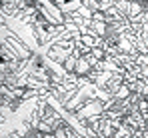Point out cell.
<instances>
[{"label":"cell","instance_id":"obj_3","mask_svg":"<svg viewBox=\"0 0 148 138\" xmlns=\"http://www.w3.org/2000/svg\"><path fill=\"white\" fill-rule=\"evenodd\" d=\"M102 112H104V102L98 100V98H92V100H86V102L82 104V108H80L78 112H74V116H76L78 120H86V118H90V116L102 114Z\"/></svg>","mask_w":148,"mask_h":138},{"label":"cell","instance_id":"obj_2","mask_svg":"<svg viewBox=\"0 0 148 138\" xmlns=\"http://www.w3.org/2000/svg\"><path fill=\"white\" fill-rule=\"evenodd\" d=\"M34 6L44 14V18H46L50 24H54V26L64 24V14H62V10H60L54 2H50V0H34Z\"/></svg>","mask_w":148,"mask_h":138},{"label":"cell","instance_id":"obj_6","mask_svg":"<svg viewBox=\"0 0 148 138\" xmlns=\"http://www.w3.org/2000/svg\"><path fill=\"white\" fill-rule=\"evenodd\" d=\"M0 56H2V62H12V60H20L18 56H16V52L10 48V46L6 44V42H2L0 46Z\"/></svg>","mask_w":148,"mask_h":138},{"label":"cell","instance_id":"obj_15","mask_svg":"<svg viewBox=\"0 0 148 138\" xmlns=\"http://www.w3.org/2000/svg\"><path fill=\"white\" fill-rule=\"evenodd\" d=\"M78 14H80L84 20H92V14H94V12H92V10H88V8L82 4V6H80V10H78Z\"/></svg>","mask_w":148,"mask_h":138},{"label":"cell","instance_id":"obj_13","mask_svg":"<svg viewBox=\"0 0 148 138\" xmlns=\"http://www.w3.org/2000/svg\"><path fill=\"white\" fill-rule=\"evenodd\" d=\"M76 62H78V58H76V56H70V58H68L62 66H64V70H66V72H74V70H76Z\"/></svg>","mask_w":148,"mask_h":138},{"label":"cell","instance_id":"obj_20","mask_svg":"<svg viewBox=\"0 0 148 138\" xmlns=\"http://www.w3.org/2000/svg\"><path fill=\"white\" fill-rule=\"evenodd\" d=\"M54 134H56V138H66V132H64V126H62L60 130H56Z\"/></svg>","mask_w":148,"mask_h":138},{"label":"cell","instance_id":"obj_7","mask_svg":"<svg viewBox=\"0 0 148 138\" xmlns=\"http://www.w3.org/2000/svg\"><path fill=\"white\" fill-rule=\"evenodd\" d=\"M122 82H124V74H112V78L106 84V90L110 92V94H114V92L122 86Z\"/></svg>","mask_w":148,"mask_h":138},{"label":"cell","instance_id":"obj_1","mask_svg":"<svg viewBox=\"0 0 148 138\" xmlns=\"http://www.w3.org/2000/svg\"><path fill=\"white\" fill-rule=\"evenodd\" d=\"M2 42H6V44L10 46V48L16 52V56H18L20 60H30V58L34 56V52L24 44V40H20L10 28H2Z\"/></svg>","mask_w":148,"mask_h":138},{"label":"cell","instance_id":"obj_9","mask_svg":"<svg viewBox=\"0 0 148 138\" xmlns=\"http://www.w3.org/2000/svg\"><path fill=\"white\" fill-rule=\"evenodd\" d=\"M130 94H132V90H130V86H128V84H126V82H122V86H120V88H118V90L114 92V94H112V96H114V98H116V100H118V102H122V100H126V98H128V96H130Z\"/></svg>","mask_w":148,"mask_h":138},{"label":"cell","instance_id":"obj_12","mask_svg":"<svg viewBox=\"0 0 148 138\" xmlns=\"http://www.w3.org/2000/svg\"><path fill=\"white\" fill-rule=\"evenodd\" d=\"M96 98H98V100H102V102L106 104L108 100H112V94L106 90V88H98V90H96Z\"/></svg>","mask_w":148,"mask_h":138},{"label":"cell","instance_id":"obj_8","mask_svg":"<svg viewBox=\"0 0 148 138\" xmlns=\"http://www.w3.org/2000/svg\"><path fill=\"white\" fill-rule=\"evenodd\" d=\"M78 76H88L90 72H92V66L88 64V60L82 56V58H78V62H76V70H74Z\"/></svg>","mask_w":148,"mask_h":138},{"label":"cell","instance_id":"obj_18","mask_svg":"<svg viewBox=\"0 0 148 138\" xmlns=\"http://www.w3.org/2000/svg\"><path fill=\"white\" fill-rule=\"evenodd\" d=\"M92 20H94V22H104V12H94V14H92Z\"/></svg>","mask_w":148,"mask_h":138},{"label":"cell","instance_id":"obj_11","mask_svg":"<svg viewBox=\"0 0 148 138\" xmlns=\"http://www.w3.org/2000/svg\"><path fill=\"white\" fill-rule=\"evenodd\" d=\"M132 132H134V130H132L130 126L122 124V126H120V128L114 132V138H130V136H132Z\"/></svg>","mask_w":148,"mask_h":138},{"label":"cell","instance_id":"obj_5","mask_svg":"<svg viewBox=\"0 0 148 138\" xmlns=\"http://www.w3.org/2000/svg\"><path fill=\"white\" fill-rule=\"evenodd\" d=\"M114 132H116V128L112 126V120L102 116V120H100V128H98V132H96L98 138H114Z\"/></svg>","mask_w":148,"mask_h":138},{"label":"cell","instance_id":"obj_19","mask_svg":"<svg viewBox=\"0 0 148 138\" xmlns=\"http://www.w3.org/2000/svg\"><path fill=\"white\" fill-rule=\"evenodd\" d=\"M2 138H24L22 134H18L16 130H10V134H6V136H2Z\"/></svg>","mask_w":148,"mask_h":138},{"label":"cell","instance_id":"obj_16","mask_svg":"<svg viewBox=\"0 0 148 138\" xmlns=\"http://www.w3.org/2000/svg\"><path fill=\"white\" fill-rule=\"evenodd\" d=\"M92 56H94V58H96L98 62H102V60L106 58V52H104L102 48H94V50H92Z\"/></svg>","mask_w":148,"mask_h":138},{"label":"cell","instance_id":"obj_4","mask_svg":"<svg viewBox=\"0 0 148 138\" xmlns=\"http://www.w3.org/2000/svg\"><path fill=\"white\" fill-rule=\"evenodd\" d=\"M72 54L68 52V50H64V48H60L58 44H52L46 50V54H44V58L50 60V62H56V64H64L68 58H70Z\"/></svg>","mask_w":148,"mask_h":138},{"label":"cell","instance_id":"obj_17","mask_svg":"<svg viewBox=\"0 0 148 138\" xmlns=\"http://www.w3.org/2000/svg\"><path fill=\"white\" fill-rule=\"evenodd\" d=\"M36 130H40V132H44V134H50V132H52V126H50V124H46V122L42 120V122L36 126Z\"/></svg>","mask_w":148,"mask_h":138},{"label":"cell","instance_id":"obj_10","mask_svg":"<svg viewBox=\"0 0 148 138\" xmlns=\"http://www.w3.org/2000/svg\"><path fill=\"white\" fill-rule=\"evenodd\" d=\"M116 10L122 14V16H128V12H130V0H116Z\"/></svg>","mask_w":148,"mask_h":138},{"label":"cell","instance_id":"obj_22","mask_svg":"<svg viewBox=\"0 0 148 138\" xmlns=\"http://www.w3.org/2000/svg\"><path fill=\"white\" fill-rule=\"evenodd\" d=\"M142 138H148V130H142Z\"/></svg>","mask_w":148,"mask_h":138},{"label":"cell","instance_id":"obj_21","mask_svg":"<svg viewBox=\"0 0 148 138\" xmlns=\"http://www.w3.org/2000/svg\"><path fill=\"white\" fill-rule=\"evenodd\" d=\"M130 138H142V130H134V132H132V136Z\"/></svg>","mask_w":148,"mask_h":138},{"label":"cell","instance_id":"obj_14","mask_svg":"<svg viewBox=\"0 0 148 138\" xmlns=\"http://www.w3.org/2000/svg\"><path fill=\"white\" fill-rule=\"evenodd\" d=\"M82 4H84L88 10H92V12H98V6H100L98 0H82Z\"/></svg>","mask_w":148,"mask_h":138}]
</instances>
